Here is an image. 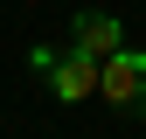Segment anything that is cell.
Listing matches in <instances>:
<instances>
[{
	"label": "cell",
	"mask_w": 146,
	"mask_h": 139,
	"mask_svg": "<svg viewBox=\"0 0 146 139\" xmlns=\"http://www.w3.org/2000/svg\"><path fill=\"white\" fill-rule=\"evenodd\" d=\"M56 63H63L56 49H28V70H35V77H42V83H49V70H56Z\"/></svg>",
	"instance_id": "obj_4"
},
{
	"label": "cell",
	"mask_w": 146,
	"mask_h": 139,
	"mask_svg": "<svg viewBox=\"0 0 146 139\" xmlns=\"http://www.w3.org/2000/svg\"><path fill=\"white\" fill-rule=\"evenodd\" d=\"M70 49H84V56H118L125 49V28H118V14H98V7H77L70 14Z\"/></svg>",
	"instance_id": "obj_3"
},
{
	"label": "cell",
	"mask_w": 146,
	"mask_h": 139,
	"mask_svg": "<svg viewBox=\"0 0 146 139\" xmlns=\"http://www.w3.org/2000/svg\"><path fill=\"white\" fill-rule=\"evenodd\" d=\"M98 91H104V63L84 56V49H70V56L49 70V97H56V104H84V97H98Z\"/></svg>",
	"instance_id": "obj_2"
},
{
	"label": "cell",
	"mask_w": 146,
	"mask_h": 139,
	"mask_svg": "<svg viewBox=\"0 0 146 139\" xmlns=\"http://www.w3.org/2000/svg\"><path fill=\"white\" fill-rule=\"evenodd\" d=\"M118 111H146V49H118V56H104V91Z\"/></svg>",
	"instance_id": "obj_1"
}]
</instances>
